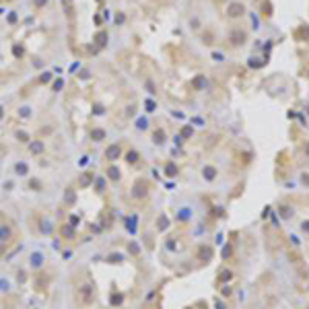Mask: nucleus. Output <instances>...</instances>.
<instances>
[{"instance_id": "obj_1", "label": "nucleus", "mask_w": 309, "mask_h": 309, "mask_svg": "<svg viewBox=\"0 0 309 309\" xmlns=\"http://www.w3.org/2000/svg\"><path fill=\"white\" fill-rule=\"evenodd\" d=\"M14 239V229L8 223L0 225V245H8L10 241Z\"/></svg>"}, {"instance_id": "obj_2", "label": "nucleus", "mask_w": 309, "mask_h": 309, "mask_svg": "<svg viewBox=\"0 0 309 309\" xmlns=\"http://www.w3.org/2000/svg\"><path fill=\"white\" fill-rule=\"evenodd\" d=\"M120 153H122V151H120V146H117V144H113V146H109V149L105 151V157L109 159V161H113V159L120 157Z\"/></svg>"}, {"instance_id": "obj_3", "label": "nucleus", "mask_w": 309, "mask_h": 309, "mask_svg": "<svg viewBox=\"0 0 309 309\" xmlns=\"http://www.w3.org/2000/svg\"><path fill=\"white\" fill-rule=\"evenodd\" d=\"M227 13H229V17H239V14H243V6L241 4H231Z\"/></svg>"}, {"instance_id": "obj_4", "label": "nucleus", "mask_w": 309, "mask_h": 309, "mask_svg": "<svg viewBox=\"0 0 309 309\" xmlns=\"http://www.w3.org/2000/svg\"><path fill=\"white\" fill-rule=\"evenodd\" d=\"M165 175L175 177V175H177V165H175V163H167V165H165Z\"/></svg>"}, {"instance_id": "obj_5", "label": "nucleus", "mask_w": 309, "mask_h": 309, "mask_svg": "<svg viewBox=\"0 0 309 309\" xmlns=\"http://www.w3.org/2000/svg\"><path fill=\"white\" fill-rule=\"evenodd\" d=\"M14 169H17V173H19V175H27L29 165H27V163H17V165H14Z\"/></svg>"}, {"instance_id": "obj_6", "label": "nucleus", "mask_w": 309, "mask_h": 309, "mask_svg": "<svg viewBox=\"0 0 309 309\" xmlns=\"http://www.w3.org/2000/svg\"><path fill=\"white\" fill-rule=\"evenodd\" d=\"M231 278H233V272H231V270H223L219 274V282H227V280H231Z\"/></svg>"}, {"instance_id": "obj_7", "label": "nucleus", "mask_w": 309, "mask_h": 309, "mask_svg": "<svg viewBox=\"0 0 309 309\" xmlns=\"http://www.w3.org/2000/svg\"><path fill=\"white\" fill-rule=\"evenodd\" d=\"M214 175H216V169H212V167H204V177L208 179V181H212Z\"/></svg>"}, {"instance_id": "obj_8", "label": "nucleus", "mask_w": 309, "mask_h": 309, "mask_svg": "<svg viewBox=\"0 0 309 309\" xmlns=\"http://www.w3.org/2000/svg\"><path fill=\"white\" fill-rule=\"evenodd\" d=\"M43 149H46V146H43V142H33V144H31V153H35V155H41V153H43Z\"/></svg>"}, {"instance_id": "obj_9", "label": "nucleus", "mask_w": 309, "mask_h": 309, "mask_svg": "<svg viewBox=\"0 0 309 309\" xmlns=\"http://www.w3.org/2000/svg\"><path fill=\"white\" fill-rule=\"evenodd\" d=\"M107 175H109V179H116L117 181V179H120V169H117V167H109V169H107Z\"/></svg>"}, {"instance_id": "obj_10", "label": "nucleus", "mask_w": 309, "mask_h": 309, "mask_svg": "<svg viewBox=\"0 0 309 309\" xmlns=\"http://www.w3.org/2000/svg\"><path fill=\"white\" fill-rule=\"evenodd\" d=\"M243 37H245V35L241 33V31H235L233 33V43L235 46H241V43H243Z\"/></svg>"}, {"instance_id": "obj_11", "label": "nucleus", "mask_w": 309, "mask_h": 309, "mask_svg": "<svg viewBox=\"0 0 309 309\" xmlns=\"http://www.w3.org/2000/svg\"><path fill=\"white\" fill-rule=\"evenodd\" d=\"M126 161H128V163H136V161H138V153L136 151H130V153H128V157H126Z\"/></svg>"}, {"instance_id": "obj_12", "label": "nucleus", "mask_w": 309, "mask_h": 309, "mask_svg": "<svg viewBox=\"0 0 309 309\" xmlns=\"http://www.w3.org/2000/svg\"><path fill=\"white\" fill-rule=\"evenodd\" d=\"M262 13L266 14V17L272 14V6H270V2H264V4H262Z\"/></svg>"}, {"instance_id": "obj_13", "label": "nucleus", "mask_w": 309, "mask_h": 309, "mask_svg": "<svg viewBox=\"0 0 309 309\" xmlns=\"http://www.w3.org/2000/svg\"><path fill=\"white\" fill-rule=\"evenodd\" d=\"M163 136H165L163 130H157V132H155V142H157V144H159V142H163V140H165Z\"/></svg>"}, {"instance_id": "obj_14", "label": "nucleus", "mask_w": 309, "mask_h": 309, "mask_svg": "<svg viewBox=\"0 0 309 309\" xmlns=\"http://www.w3.org/2000/svg\"><path fill=\"white\" fill-rule=\"evenodd\" d=\"M103 136H105V132H103V130H95V132H93V140H103Z\"/></svg>"}, {"instance_id": "obj_15", "label": "nucleus", "mask_w": 309, "mask_h": 309, "mask_svg": "<svg viewBox=\"0 0 309 309\" xmlns=\"http://www.w3.org/2000/svg\"><path fill=\"white\" fill-rule=\"evenodd\" d=\"M95 185H97V188H95L97 192H103V190H105V188H103V185H105V181H103V179H97Z\"/></svg>"}, {"instance_id": "obj_16", "label": "nucleus", "mask_w": 309, "mask_h": 309, "mask_svg": "<svg viewBox=\"0 0 309 309\" xmlns=\"http://www.w3.org/2000/svg\"><path fill=\"white\" fill-rule=\"evenodd\" d=\"M19 140H21V142H27V140H29V136L25 134V132H19Z\"/></svg>"}, {"instance_id": "obj_17", "label": "nucleus", "mask_w": 309, "mask_h": 309, "mask_svg": "<svg viewBox=\"0 0 309 309\" xmlns=\"http://www.w3.org/2000/svg\"><path fill=\"white\" fill-rule=\"evenodd\" d=\"M231 254H233V247H225V254H223V258H229Z\"/></svg>"}, {"instance_id": "obj_18", "label": "nucleus", "mask_w": 309, "mask_h": 309, "mask_svg": "<svg viewBox=\"0 0 309 309\" xmlns=\"http://www.w3.org/2000/svg\"><path fill=\"white\" fill-rule=\"evenodd\" d=\"M146 109L153 111V109H155V103H153V101H146Z\"/></svg>"}, {"instance_id": "obj_19", "label": "nucleus", "mask_w": 309, "mask_h": 309, "mask_svg": "<svg viewBox=\"0 0 309 309\" xmlns=\"http://www.w3.org/2000/svg\"><path fill=\"white\" fill-rule=\"evenodd\" d=\"M192 122H194V124H198V126H202V124H204V120H202V117H194Z\"/></svg>"}, {"instance_id": "obj_20", "label": "nucleus", "mask_w": 309, "mask_h": 309, "mask_svg": "<svg viewBox=\"0 0 309 309\" xmlns=\"http://www.w3.org/2000/svg\"><path fill=\"white\" fill-rule=\"evenodd\" d=\"M184 134L185 136H192V128H184Z\"/></svg>"}, {"instance_id": "obj_21", "label": "nucleus", "mask_w": 309, "mask_h": 309, "mask_svg": "<svg viewBox=\"0 0 309 309\" xmlns=\"http://www.w3.org/2000/svg\"><path fill=\"white\" fill-rule=\"evenodd\" d=\"M303 229H305V231H309V223H305V225H303Z\"/></svg>"}, {"instance_id": "obj_22", "label": "nucleus", "mask_w": 309, "mask_h": 309, "mask_svg": "<svg viewBox=\"0 0 309 309\" xmlns=\"http://www.w3.org/2000/svg\"><path fill=\"white\" fill-rule=\"evenodd\" d=\"M305 153H307V155H309V142L305 144Z\"/></svg>"}, {"instance_id": "obj_23", "label": "nucleus", "mask_w": 309, "mask_h": 309, "mask_svg": "<svg viewBox=\"0 0 309 309\" xmlns=\"http://www.w3.org/2000/svg\"><path fill=\"white\" fill-rule=\"evenodd\" d=\"M2 249H4V245H0V256H2Z\"/></svg>"}, {"instance_id": "obj_24", "label": "nucleus", "mask_w": 309, "mask_h": 309, "mask_svg": "<svg viewBox=\"0 0 309 309\" xmlns=\"http://www.w3.org/2000/svg\"><path fill=\"white\" fill-rule=\"evenodd\" d=\"M0 117H2V107H0Z\"/></svg>"}]
</instances>
